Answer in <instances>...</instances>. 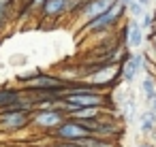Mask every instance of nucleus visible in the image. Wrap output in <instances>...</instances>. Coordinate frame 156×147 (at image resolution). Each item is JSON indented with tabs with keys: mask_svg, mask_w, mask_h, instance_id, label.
Masks as SVG:
<instances>
[{
	"mask_svg": "<svg viewBox=\"0 0 156 147\" xmlns=\"http://www.w3.org/2000/svg\"><path fill=\"white\" fill-rule=\"evenodd\" d=\"M143 56H145V58H147L150 62H154V64H156V47H154L152 43H150V45L145 47V51H143Z\"/></svg>",
	"mask_w": 156,
	"mask_h": 147,
	"instance_id": "nucleus-16",
	"label": "nucleus"
},
{
	"mask_svg": "<svg viewBox=\"0 0 156 147\" xmlns=\"http://www.w3.org/2000/svg\"><path fill=\"white\" fill-rule=\"evenodd\" d=\"M128 13H130L133 17H141V15H143V7H141V5L137 2V0H135V2L128 7Z\"/></svg>",
	"mask_w": 156,
	"mask_h": 147,
	"instance_id": "nucleus-15",
	"label": "nucleus"
},
{
	"mask_svg": "<svg viewBox=\"0 0 156 147\" xmlns=\"http://www.w3.org/2000/svg\"><path fill=\"white\" fill-rule=\"evenodd\" d=\"M143 66H145V56L143 53L130 56L126 62H122V79L126 83H133L137 79V75L143 70Z\"/></svg>",
	"mask_w": 156,
	"mask_h": 147,
	"instance_id": "nucleus-5",
	"label": "nucleus"
},
{
	"mask_svg": "<svg viewBox=\"0 0 156 147\" xmlns=\"http://www.w3.org/2000/svg\"><path fill=\"white\" fill-rule=\"evenodd\" d=\"M126 11V7L120 2V0H115V2L109 7V11H105L103 15H98V17H94V19H90V24H88V30H92V32H103V30H107V28H111L120 17H122V13Z\"/></svg>",
	"mask_w": 156,
	"mask_h": 147,
	"instance_id": "nucleus-2",
	"label": "nucleus"
},
{
	"mask_svg": "<svg viewBox=\"0 0 156 147\" xmlns=\"http://www.w3.org/2000/svg\"><path fill=\"white\" fill-rule=\"evenodd\" d=\"M64 9H69V0H45V5H43V13L49 17L60 15Z\"/></svg>",
	"mask_w": 156,
	"mask_h": 147,
	"instance_id": "nucleus-9",
	"label": "nucleus"
},
{
	"mask_svg": "<svg viewBox=\"0 0 156 147\" xmlns=\"http://www.w3.org/2000/svg\"><path fill=\"white\" fill-rule=\"evenodd\" d=\"M51 147H79V145H75L73 141H66V143H56V145H51Z\"/></svg>",
	"mask_w": 156,
	"mask_h": 147,
	"instance_id": "nucleus-17",
	"label": "nucleus"
},
{
	"mask_svg": "<svg viewBox=\"0 0 156 147\" xmlns=\"http://www.w3.org/2000/svg\"><path fill=\"white\" fill-rule=\"evenodd\" d=\"M150 111L156 115V98H154V100H150Z\"/></svg>",
	"mask_w": 156,
	"mask_h": 147,
	"instance_id": "nucleus-18",
	"label": "nucleus"
},
{
	"mask_svg": "<svg viewBox=\"0 0 156 147\" xmlns=\"http://www.w3.org/2000/svg\"><path fill=\"white\" fill-rule=\"evenodd\" d=\"M34 124L39 128H47V130H56L60 124H64V113L60 109H41L39 115L34 117Z\"/></svg>",
	"mask_w": 156,
	"mask_h": 147,
	"instance_id": "nucleus-4",
	"label": "nucleus"
},
{
	"mask_svg": "<svg viewBox=\"0 0 156 147\" xmlns=\"http://www.w3.org/2000/svg\"><path fill=\"white\" fill-rule=\"evenodd\" d=\"M150 43L156 47V32H152V34H150Z\"/></svg>",
	"mask_w": 156,
	"mask_h": 147,
	"instance_id": "nucleus-20",
	"label": "nucleus"
},
{
	"mask_svg": "<svg viewBox=\"0 0 156 147\" xmlns=\"http://www.w3.org/2000/svg\"><path fill=\"white\" fill-rule=\"evenodd\" d=\"M122 113H124V119H126V121L133 119V115H135V98H126V100H124Z\"/></svg>",
	"mask_w": 156,
	"mask_h": 147,
	"instance_id": "nucleus-13",
	"label": "nucleus"
},
{
	"mask_svg": "<svg viewBox=\"0 0 156 147\" xmlns=\"http://www.w3.org/2000/svg\"><path fill=\"white\" fill-rule=\"evenodd\" d=\"M154 22H156V15L145 13V15H143V24H141V28H143V30H150V28H154Z\"/></svg>",
	"mask_w": 156,
	"mask_h": 147,
	"instance_id": "nucleus-14",
	"label": "nucleus"
},
{
	"mask_svg": "<svg viewBox=\"0 0 156 147\" xmlns=\"http://www.w3.org/2000/svg\"><path fill=\"white\" fill-rule=\"evenodd\" d=\"M120 2H122V5H124V7H126V9H128V7H130V5H133V2H135V0H120Z\"/></svg>",
	"mask_w": 156,
	"mask_h": 147,
	"instance_id": "nucleus-19",
	"label": "nucleus"
},
{
	"mask_svg": "<svg viewBox=\"0 0 156 147\" xmlns=\"http://www.w3.org/2000/svg\"><path fill=\"white\" fill-rule=\"evenodd\" d=\"M135 147H156V145H152V143H139V145H135Z\"/></svg>",
	"mask_w": 156,
	"mask_h": 147,
	"instance_id": "nucleus-21",
	"label": "nucleus"
},
{
	"mask_svg": "<svg viewBox=\"0 0 156 147\" xmlns=\"http://www.w3.org/2000/svg\"><path fill=\"white\" fill-rule=\"evenodd\" d=\"M56 136L64 138V141H77V138H83V136H90V132L77 119H64V124H60L56 128Z\"/></svg>",
	"mask_w": 156,
	"mask_h": 147,
	"instance_id": "nucleus-3",
	"label": "nucleus"
},
{
	"mask_svg": "<svg viewBox=\"0 0 156 147\" xmlns=\"http://www.w3.org/2000/svg\"><path fill=\"white\" fill-rule=\"evenodd\" d=\"M115 2V0H86V2L81 5L83 9V15L86 17H90V19H94V17H98V15H103L105 11H109V7Z\"/></svg>",
	"mask_w": 156,
	"mask_h": 147,
	"instance_id": "nucleus-7",
	"label": "nucleus"
},
{
	"mask_svg": "<svg viewBox=\"0 0 156 147\" xmlns=\"http://www.w3.org/2000/svg\"><path fill=\"white\" fill-rule=\"evenodd\" d=\"M66 104H73L77 109H103L107 104V96L103 92H88V94H66L60 98Z\"/></svg>",
	"mask_w": 156,
	"mask_h": 147,
	"instance_id": "nucleus-1",
	"label": "nucleus"
},
{
	"mask_svg": "<svg viewBox=\"0 0 156 147\" xmlns=\"http://www.w3.org/2000/svg\"><path fill=\"white\" fill-rule=\"evenodd\" d=\"M137 2H139L141 7H147V5H150V0H137Z\"/></svg>",
	"mask_w": 156,
	"mask_h": 147,
	"instance_id": "nucleus-22",
	"label": "nucleus"
},
{
	"mask_svg": "<svg viewBox=\"0 0 156 147\" xmlns=\"http://www.w3.org/2000/svg\"><path fill=\"white\" fill-rule=\"evenodd\" d=\"M141 92H143V96H145V100H147V102H150V100H154V98H156V79L145 77V79L141 81Z\"/></svg>",
	"mask_w": 156,
	"mask_h": 147,
	"instance_id": "nucleus-12",
	"label": "nucleus"
},
{
	"mask_svg": "<svg viewBox=\"0 0 156 147\" xmlns=\"http://www.w3.org/2000/svg\"><path fill=\"white\" fill-rule=\"evenodd\" d=\"M30 111H13V113H2L0 117V128L5 130H20L28 124Z\"/></svg>",
	"mask_w": 156,
	"mask_h": 147,
	"instance_id": "nucleus-6",
	"label": "nucleus"
},
{
	"mask_svg": "<svg viewBox=\"0 0 156 147\" xmlns=\"http://www.w3.org/2000/svg\"><path fill=\"white\" fill-rule=\"evenodd\" d=\"M22 96L15 90H0V111H5L7 107H11L13 102H17Z\"/></svg>",
	"mask_w": 156,
	"mask_h": 147,
	"instance_id": "nucleus-11",
	"label": "nucleus"
},
{
	"mask_svg": "<svg viewBox=\"0 0 156 147\" xmlns=\"http://www.w3.org/2000/svg\"><path fill=\"white\" fill-rule=\"evenodd\" d=\"M126 45L128 47H141L143 45V28L137 22H130L126 26Z\"/></svg>",
	"mask_w": 156,
	"mask_h": 147,
	"instance_id": "nucleus-8",
	"label": "nucleus"
},
{
	"mask_svg": "<svg viewBox=\"0 0 156 147\" xmlns=\"http://www.w3.org/2000/svg\"><path fill=\"white\" fill-rule=\"evenodd\" d=\"M139 130L143 134H152L156 130V115L152 111H143L141 117H139Z\"/></svg>",
	"mask_w": 156,
	"mask_h": 147,
	"instance_id": "nucleus-10",
	"label": "nucleus"
}]
</instances>
